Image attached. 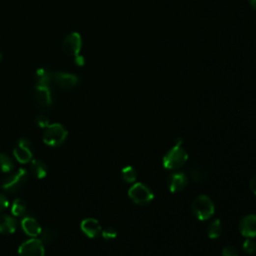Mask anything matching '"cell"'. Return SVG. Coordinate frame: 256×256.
<instances>
[{"instance_id":"9c48e42d","label":"cell","mask_w":256,"mask_h":256,"mask_svg":"<svg viewBox=\"0 0 256 256\" xmlns=\"http://www.w3.org/2000/svg\"><path fill=\"white\" fill-rule=\"evenodd\" d=\"M81 46H82L81 36L77 32H72V33L68 34L64 38L63 44H62L64 53L69 56H76L79 53Z\"/></svg>"},{"instance_id":"4316f807","label":"cell","mask_w":256,"mask_h":256,"mask_svg":"<svg viewBox=\"0 0 256 256\" xmlns=\"http://www.w3.org/2000/svg\"><path fill=\"white\" fill-rule=\"evenodd\" d=\"M238 250L234 246H226L222 250V255L223 256H238Z\"/></svg>"},{"instance_id":"6da1fadb","label":"cell","mask_w":256,"mask_h":256,"mask_svg":"<svg viewBox=\"0 0 256 256\" xmlns=\"http://www.w3.org/2000/svg\"><path fill=\"white\" fill-rule=\"evenodd\" d=\"M182 141L177 139V143L170 149L163 157V166L166 169L176 170L182 167L188 159V154L184 148L181 147Z\"/></svg>"},{"instance_id":"ba28073f","label":"cell","mask_w":256,"mask_h":256,"mask_svg":"<svg viewBox=\"0 0 256 256\" xmlns=\"http://www.w3.org/2000/svg\"><path fill=\"white\" fill-rule=\"evenodd\" d=\"M52 81H54L59 87L64 89H71L79 84V78L70 73L65 72H52Z\"/></svg>"},{"instance_id":"7402d4cb","label":"cell","mask_w":256,"mask_h":256,"mask_svg":"<svg viewBox=\"0 0 256 256\" xmlns=\"http://www.w3.org/2000/svg\"><path fill=\"white\" fill-rule=\"evenodd\" d=\"M26 204L22 199H16L11 206V212L14 216H23L26 213Z\"/></svg>"},{"instance_id":"277c9868","label":"cell","mask_w":256,"mask_h":256,"mask_svg":"<svg viewBox=\"0 0 256 256\" xmlns=\"http://www.w3.org/2000/svg\"><path fill=\"white\" fill-rule=\"evenodd\" d=\"M128 195L131 200L136 204H147L152 201L154 197L151 189L143 183H135L128 190Z\"/></svg>"},{"instance_id":"d6986e66","label":"cell","mask_w":256,"mask_h":256,"mask_svg":"<svg viewBox=\"0 0 256 256\" xmlns=\"http://www.w3.org/2000/svg\"><path fill=\"white\" fill-rule=\"evenodd\" d=\"M14 168L13 160L5 153H0V171L4 173L11 172Z\"/></svg>"},{"instance_id":"484cf974","label":"cell","mask_w":256,"mask_h":256,"mask_svg":"<svg viewBox=\"0 0 256 256\" xmlns=\"http://www.w3.org/2000/svg\"><path fill=\"white\" fill-rule=\"evenodd\" d=\"M35 122L37 124L38 127L40 128H46L48 127L50 124H49V119L45 116V115H38L35 119Z\"/></svg>"},{"instance_id":"5bb4252c","label":"cell","mask_w":256,"mask_h":256,"mask_svg":"<svg viewBox=\"0 0 256 256\" xmlns=\"http://www.w3.org/2000/svg\"><path fill=\"white\" fill-rule=\"evenodd\" d=\"M21 227L23 231L28 236H31V237H37L42 232L40 224L33 217H29V216L24 217L21 221Z\"/></svg>"},{"instance_id":"52a82bcc","label":"cell","mask_w":256,"mask_h":256,"mask_svg":"<svg viewBox=\"0 0 256 256\" xmlns=\"http://www.w3.org/2000/svg\"><path fill=\"white\" fill-rule=\"evenodd\" d=\"M13 154L19 163H28L32 160V151L30 141L25 138H21L16 142L13 149Z\"/></svg>"},{"instance_id":"ac0fdd59","label":"cell","mask_w":256,"mask_h":256,"mask_svg":"<svg viewBox=\"0 0 256 256\" xmlns=\"http://www.w3.org/2000/svg\"><path fill=\"white\" fill-rule=\"evenodd\" d=\"M35 82L36 85H41V86H49L52 82V72L45 69L40 68L35 73Z\"/></svg>"},{"instance_id":"5b68a950","label":"cell","mask_w":256,"mask_h":256,"mask_svg":"<svg viewBox=\"0 0 256 256\" xmlns=\"http://www.w3.org/2000/svg\"><path fill=\"white\" fill-rule=\"evenodd\" d=\"M28 180V172L25 169L20 168L16 172L8 176L1 184L2 188L10 193H14L21 189V187L27 182Z\"/></svg>"},{"instance_id":"7a4b0ae2","label":"cell","mask_w":256,"mask_h":256,"mask_svg":"<svg viewBox=\"0 0 256 256\" xmlns=\"http://www.w3.org/2000/svg\"><path fill=\"white\" fill-rule=\"evenodd\" d=\"M68 132L60 123H53L45 128L43 133L44 143L51 147L60 146L66 140Z\"/></svg>"},{"instance_id":"30bf717a","label":"cell","mask_w":256,"mask_h":256,"mask_svg":"<svg viewBox=\"0 0 256 256\" xmlns=\"http://www.w3.org/2000/svg\"><path fill=\"white\" fill-rule=\"evenodd\" d=\"M35 102L42 108L50 107L52 104V95L49 86H41L36 85L34 88Z\"/></svg>"},{"instance_id":"d4e9b609","label":"cell","mask_w":256,"mask_h":256,"mask_svg":"<svg viewBox=\"0 0 256 256\" xmlns=\"http://www.w3.org/2000/svg\"><path fill=\"white\" fill-rule=\"evenodd\" d=\"M102 237L106 240H111V239H114L117 236V232L116 230L113 228V227H107L103 231H102Z\"/></svg>"},{"instance_id":"ffe728a7","label":"cell","mask_w":256,"mask_h":256,"mask_svg":"<svg viewBox=\"0 0 256 256\" xmlns=\"http://www.w3.org/2000/svg\"><path fill=\"white\" fill-rule=\"evenodd\" d=\"M207 233H208L209 238H211V239L218 238L221 235V233H222V224H221L219 219H215L214 221H212L209 224L208 229H207Z\"/></svg>"},{"instance_id":"603a6c76","label":"cell","mask_w":256,"mask_h":256,"mask_svg":"<svg viewBox=\"0 0 256 256\" xmlns=\"http://www.w3.org/2000/svg\"><path fill=\"white\" fill-rule=\"evenodd\" d=\"M56 235H57V234H56V232L54 230L47 229V230L41 232V239L40 240L43 242V244L44 243L48 244V243H51L55 240Z\"/></svg>"},{"instance_id":"9a60e30c","label":"cell","mask_w":256,"mask_h":256,"mask_svg":"<svg viewBox=\"0 0 256 256\" xmlns=\"http://www.w3.org/2000/svg\"><path fill=\"white\" fill-rule=\"evenodd\" d=\"M16 220L7 214L0 215V233L12 234L16 230Z\"/></svg>"},{"instance_id":"f1b7e54d","label":"cell","mask_w":256,"mask_h":256,"mask_svg":"<svg viewBox=\"0 0 256 256\" xmlns=\"http://www.w3.org/2000/svg\"><path fill=\"white\" fill-rule=\"evenodd\" d=\"M74 61H75V63H76L77 65H79V66H82V65L84 64V62H85V60H84V58H83V56L78 55V54L75 56Z\"/></svg>"},{"instance_id":"f546056e","label":"cell","mask_w":256,"mask_h":256,"mask_svg":"<svg viewBox=\"0 0 256 256\" xmlns=\"http://www.w3.org/2000/svg\"><path fill=\"white\" fill-rule=\"evenodd\" d=\"M250 188H251L252 192L256 195V174L250 180Z\"/></svg>"},{"instance_id":"83f0119b","label":"cell","mask_w":256,"mask_h":256,"mask_svg":"<svg viewBox=\"0 0 256 256\" xmlns=\"http://www.w3.org/2000/svg\"><path fill=\"white\" fill-rule=\"evenodd\" d=\"M9 205V202H8V199L3 195L0 193V212L5 210Z\"/></svg>"},{"instance_id":"2e32d148","label":"cell","mask_w":256,"mask_h":256,"mask_svg":"<svg viewBox=\"0 0 256 256\" xmlns=\"http://www.w3.org/2000/svg\"><path fill=\"white\" fill-rule=\"evenodd\" d=\"M189 174L194 182L200 183L206 179L208 172L203 166L199 164H193L189 169Z\"/></svg>"},{"instance_id":"1f68e13d","label":"cell","mask_w":256,"mask_h":256,"mask_svg":"<svg viewBox=\"0 0 256 256\" xmlns=\"http://www.w3.org/2000/svg\"><path fill=\"white\" fill-rule=\"evenodd\" d=\"M1 59H2V54L0 52V61H1Z\"/></svg>"},{"instance_id":"cb8c5ba5","label":"cell","mask_w":256,"mask_h":256,"mask_svg":"<svg viewBox=\"0 0 256 256\" xmlns=\"http://www.w3.org/2000/svg\"><path fill=\"white\" fill-rule=\"evenodd\" d=\"M243 250L247 254H254L256 252V242L252 239H246L243 243Z\"/></svg>"},{"instance_id":"7c38bea8","label":"cell","mask_w":256,"mask_h":256,"mask_svg":"<svg viewBox=\"0 0 256 256\" xmlns=\"http://www.w3.org/2000/svg\"><path fill=\"white\" fill-rule=\"evenodd\" d=\"M80 228L82 232L89 238H95L101 232V225L94 218H86L82 220Z\"/></svg>"},{"instance_id":"e0dca14e","label":"cell","mask_w":256,"mask_h":256,"mask_svg":"<svg viewBox=\"0 0 256 256\" xmlns=\"http://www.w3.org/2000/svg\"><path fill=\"white\" fill-rule=\"evenodd\" d=\"M30 169L32 174L38 179H42L47 175V166L42 160L39 159L31 160Z\"/></svg>"},{"instance_id":"44dd1931","label":"cell","mask_w":256,"mask_h":256,"mask_svg":"<svg viewBox=\"0 0 256 256\" xmlns=\"http://www.w3.org/2000/svg\"><path fill=\"white\" fill-rule=\"evenodd\" d=\"M121 176H122V179L125 181V182H128V183H132L136 180L137 178V172L134 167L132 166H126L124 167L122 170H121Z\"/></svg>"},{"instance_id":"4dcf8cb0","label":"cell","mask_w":256,"mask_h":256,"mask_svg":"<svg viewBox=\"0 0 256 256\" xmlns=\"http://www.w3.org/2000/svg\"><path fill=\"white\" fill-rule=\"evenodd\" d=\"M249 3L251 5V7L256 10V0H249Z\"/></svg>"},{"instance_id":"8fae6325","label":"cell","mask_w":256,"mask_h":256,"mask_svg":"<svg viewBox=\"0 0 256 256\" xmlns=\"http://www.w3.org/2000/svg\"><path fill=\"white\" fill-rule=\"evenodd\" d=\"M240 233L248 238L256 237V215H247L239 223Z\"/></svg>"},{"instance_id":"3957f363","label":"cell","mask_w":256,"mask_h":256,"mask_svg":"<svg viewBox=\"0 0 256 256\" xmlns=\"http://www.w3.org/2000/svg\"><path fill=\"white\" fill-rule=\"evenodd\" d=\"M192 212L199 220L209 219L214 213V204L208 196L200 195L192 203Z\"/></svg>"},{"instance_id":"8992f818","label":"cell","mask_w":256,"mask_h":256,"mask_svg":"<svg viewBox=\"0 0 256 256\" xmlns=\"http://www.w3.org/2000/svg\"><path fill=\"white\" fill-rule=\"evenodd\" d=\"M18 254L19 256H45L44 244L40 239L32 237L19 246Z\"/></svg>"},{"instance_id":"4fadbf2b","label":"cell","mask_w":256,"mask_h":256,"mask_svg":"<svg viewBox=\"0 0 256 256\" xmlns=\"http://www.w3.org/2000/svg\"><path fill=\"white\" fill-rule=\"evenodd\" d=\"M187 184V176L183 172H175L169 175L167 179V186L170 192H179Z\"/></svg>"}]
</instances>
